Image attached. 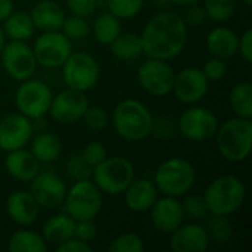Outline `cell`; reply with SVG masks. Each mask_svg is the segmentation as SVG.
Returning <instances> with one entry per match:
<instances>
[{"instance_id": "cell-35", "label": "cell", "mask_w": 252, "mask_h": 252, "mask_svg": "<svg viewBox=\"0 0 252 252\" xmlns=\"http://www.w3.org/2000/svg\"><path fill=\"white\" fill-rule=\"evenodd\" d=\"M183 196L185 198L180 202H182V208H183L186 220H190V221H195V223H199V221L205 220L210 213H208V208L205 205L204 196L193 195V193H190V195L186 193Z\"/></svg>"}, {"instance_id": "cell-44", "label": "cell", "mask_w": 252, "mask_h": 252, "mask_svg": "<svg viewBox=\"0 0 252 252\" xmlns=\"http://www.w3.org/2000/svg\"><path fill=\"white\" fill-rule=\"evenodd\" d=\"M182 18L188 27H199L205 22L207 13H205V9L202 4L193 3V4L186 6V10Z\"/></svg>"}, {"instance_id": "cell-8", "label": "cell", "mask_w": 252, "mask_h": 252, "mask_svg": "<svg viewBox=\"0 0 252 252\" xmlns=\"http://www.w3.org/2000/svg\"><path fill=\"white\" fill-rule=\"evenodd\" d=\"M61 68L65 86L72 90L87 93L100 80V65L97 59L87 52L72 50Z\"/></svg>"}, {"instance_id": "cell-39", "label": "cell", "mask_w": 252, "mask_h": 252, "mask_svg": "<svg viewBox=\"0 0 252 252\" xmlns=\"http://www.w3.org/2000/svg\"><path fill=\"white\" fill-rule=\"evenodd\" d=\"M92 171L93 167L83 158L81 154H74L66 161V173L74 182L92 179Z\"/></svg>"}, {"instance_id": "cell-45", "label": "cell", "mask_w": 252, "mask_h": 252, "mask_svg": "<svg viewBox=\"0 0 252 252\" xmlns=\"http://www.w3.org/2000/svg\"><path fill=\"white\" fill-rule=\"evenodd\" d=\"M74 236L84 241V242H92L97 236V226L94 220H78L75 221V232Z\"/></svg>"}, {"instance_id": "cell-23", "label": "cell", "mask_w": 252, "mask_h": 252, "mask_svg": "<svg viewBox=\"0 0 252 252\" xmlns=\"http://www.w3.org/2000/svg\"><path fill=\"white\" fill-rule=\"evenodd\" d=\"M34 28L40 32L59 31L62 28L65 12L62 6L53 0H40L35 3L30 12Z\"/></svg>"}, {"instance_id": "cell-42", "label": "cell", "mask_w": 252, "mask_h": 252, "mask_svg": "<svg viewBox=\"0 0 252 252\" xmlns=\"http://www.w3.org/2000/svg\"><path fill=\"white\" fill-rule=\"evenodd\" d=\"M176 128H177V126H174L173 120H170V118H165V117H161L158 120L154 118L151 136H155L157 139H161V140H167V139L173 137Z\"/></svg>"}, {"instance_id": "cell-47", "label": "cell", "mask_w": 252, "mask_h": 252, "mask_svg": "<svg viewBox=\"0 0 252 252\" xmlns=\"http://www.w3.org/2000/svg\"><path fill=\"white\" fill-rule=\"evenodd\" d=\"M238 53H241L242 59L247 63L252 62V28H247L239 37Z\"/></svg>"}, {"instance_id": "cell-29", "label": "cell", "mask_w": 252, "mask_h": 252, "mask_svg": "<svg viewBox=\"0 0 252 252\" xmlns=\"http://www.w3.org/2000/svg\"><path fill=\"white\" fill-rule=\"evenodd\" d=\"M7 250L10 252H46L49 245L40 233L28 229H19L10 235Z\"/></svg>"}, {"instance_id": "cell-5", "label": "cell", "mask_w": 252, "mask_h": 252, "mask_svg": "<svg viewBox=\"0 0 252 252\" xmlns=\"http://www.w3.org/2000/svg\"><path fill=\"white\" fill-rule=\"evenodd\" d=\"M196 182L195 165L179 157L162 161L154 174V183L158 192L164 196L182 198L189 193Z\"/></svg>"}, {"instance_id": "cell-33", "label": "cell", "mask_w": 252, "mask_h": 252, "mask_svg": "<svg viewBox=\"0 0 252 252\" xmlns=\"http://www.w3.org/2000/svg\"><path fill=\"white\" fill-rule=\"evenodd\" d=\"M207 18L214 22H226L229 21L238 6V0H202Z\"/></svg>"}, {"instance_id": "cell-2", "label": "cell", "mask_w": 252, "mask_h": 252, "mask_svg": "<svg viewBox=\"0 0 252 252\" xmlns=\"http://www.w3.org/2000/svg\"><path fill=\"white\" fill-rule=\"evenodd\" d=\"M154 115L137 99H123L112 112L115 133L126 142H142L151 136Z\"/></svg>"}, {"instance_id": "cell-24", "label": "cell", "mask_w": 252, "mask_h": 252, "mask_svg": "<svg viewBox=\"0 0 252 252\" xmlns=\"http://www.w3.org/2000/svg\"><path fill=\"white\" fill-rule=\"evenodd\" d=\"M205 43L211 56L229 61L238 55L239 35L227 27H216L208 32Z\"/></svg>"}, {"instance_id": "cell-14", "label": "cell", "mask_w": 252, "mask_h": 252, "mask_svg": "<svg viewBox=\"0 0 252 252\" xmlns=\"http://www.w3.org/2000/svg\"><path fill=\"white\" fill-rule=\"evenodd\" d=\"M89 105L90 103L86 93L66 87L58 94H53L47 114L55 123L69 126L83 118V114Z\"/></svg>"}, {"instance_id": "cell-4", "label": "cell", "mask_w": 252, "mask_h": 252, "mask_svg": "<svg viewBox=\"0 0 252 252\" xmlns=\"http://www.w3.org/2000/svg\"><path fill=\"white\" fill-rule=\"evenodd\" d=\"M214 137L217 151L226 161L242 162L251 154L252 121L235 115L219 124Z\"/></svg>"}, {"instance_id": "cell-34", "label": "cell", "mask_w": 252, "mask_h": 252, "mask_svg": "<svg viewBox=\"0 0 252 252\" xmlns=\"http://www.w3.org/2000/svg\"><path fill=\"white\" fill-rule=\"evenodd\" d=\"M61 31L71 41H78V40H84L90 34L92 27H90L87 18L71 15V16H65Z\"/></svg>"}, {"instance_id": "cell-32", "label": "cell", "mask_w": 252, "mask_h": 252, "mask_svg": "<svg viewBox=\"0 0 252 252\" xmlns=\"http://www.w3.org/2000/svg\"><path fill=\"white\" fill-rule=\"evenodd\" d=\"M207 233L211 242L219 245L229 244L233 239V226L227 217L223 216H213L207 221Z\"/></svg>"}, {"instance_id": "cell-36", "label": "cell", "mask_w": 252, "mask_h": 252, "mask_svg": "<svg viewBox=\"0 0 252 252\" xmlns=\"http://www.w3.org/2000/svg\"><path fill=\"white\" fill-rule=\"evenodd\" d=\"M145 0H106V7L120 19H131L143 9Z\"/></svg>"}, {"instance_id": "cell-49", "label": "cell", "mask_w": 252, "mask_h": 252, "mask_svg": "<svg viewBox=\"0 0 252 252\" xmlns=\"http://www.w3.org/2000/svg\"><path fill=\"white\" fill-rule=\"evenodd\" d=\"M168 1L173 4H177V6H189L193 3H199L201 0H168Z\"/></svg>"}, {"instance_id": "cell-30", "label": "cell", "mask_w": 252, "mask_h": 252, "mask_svg": "<svg viewBox=\"0 0 252 252\" xmlns=\"http://www.w3.org/2000/svg\"><path fill=\"white\" fill-rule=\"evenodd\" d=\"M111 52L117 59L121 61H133L143 55L142 38L140 34L136 32H120V35L109 44Z\"/></svg>"}, {"instance_id": "cell-16", "label": "cell", "mask_w": 252, "mask_h": 252, "mask_svg": "<svg viewBox=\"0 0 252 252\" xmlns=\"http://www.w3.org/2000/svg\"><path fill=\"white\" fill-rule=\"evenodd\" d=\"M210 81L204 75L201 68L188 66L176 72L173 92L174 96L186 105H195L201 102L208 93Z\"/></svg>"}, {"instance_id": "cell-27", "label": "cell", "mask_w": 252, "mask_h": 252, "mask_svg": "<svg viewBox=\"0 0 252 252\" xmlns=\"http://www.w3.org/2000/svg\"><path fill=\"white\" fill-rule=\"evenodd\" d=\"M1 28L4 31L6 38L18 41H27L28 38L32 37L35 31L31 15L24 10H13L1 22Z\"/></svg>"}, {"instance_id": "cell-28", "label": "cell", "mask_w": 252, "mask_h": 252, "mask_svg": "<svg viewBox=\"0 0 252 252\" xmlns=\"http://www.w3.org/2000/svg\"><path fill=\"white\" fill-rule=\"evenodd\" d=\"M121 31H123V28H121V19L117 18L109 10L99 13L94 18V21H93L92 32L94 35V40L99 44L109 46L120 35Z\"/></svg>"}, {"instance_id": "cell-40", "label": "cell", "mask_w": 252, "mask_h": 252, "mask_svg": "<svg viewBox=\"0 0 252 252\" xmlns=\"http://www.w3.org/2000/svg\"><path fill=\"white\" fill-rule=\"evenodd\" d=\"M201 69L208 81H221L227 74V63L224 59L211 56L208 61H205Z\"/></svg>"}, {"instance_id": "cell-52", "label": "cell", "mask_w": 252, "mask_h": 252, "mask_svg": "<svg viewBox=\"0 0 252 252\" xmlns=\"http://www.w3.org/2000/svg\"><path fill=\"white\" fill-rule=\"evenodd\" d=\"M16 1H21V0H16Z\"/></svg>"}, {"instance_id": "cell-9", "label": "cell", "mask_w": 252, "mask_h": 252, "mask_svg": "<svg viewBox=\"0 0 252 252\" xmlns=\"http://www.w3.org/2000/svg\"><path fill=\"white\" fill-rule=\"evenodd\" d=\"M52 89L40 80L28 78L21 81L15 92V106L16 111L30 120L44 117L49 112L52 103Z\"/></svg>"}, {"instance_id": "cell-6", "label": "cell", "mask_w": 252, "mask_h": 252, "mask_svg": "<svg viewBox=\"0 0 252 252\" xmlns=\"http://www.w3.org/2000/svg\"><path fill=\"white\" fill-rule=\"evenodd\" d=\"M136 170L130 159L124 157H106L93 167L92 180L105 195L118 196L134 180Z\"/></svg>"}, {"instance_id": "cell-7", "label": "cell", "mask_w": 252, "mask_h": 252, "mask_svg": "<svg viewBox=\"0 0 252 252\" xmlns=\"http://www.w3.org/2000/svg\"><path fill=\"white\" fill-rule=\"evenodd\" d=\"M62 205L65 213L75 221L94 220L102 211L103 193L93 183V180H77L66 190Z\"/></svg>"}, {"instance_id": "cell-1", "label": "cell", "mask_w": 252, "mask_h": 252, "mask_svg": "<svg viewBox=\"0 0 252 252\" xmlns=\"http://www.w3.org/2000/svg\"><path fill=\"white\" fill-rule=\"evenodd\" d=\"M140 38L143 55L171 61L185 50L189 38V27L177 12L162 10L145 24Z\"/></svg>"}, {"instance_id": "cell-18", "label": "cell", "mask_w": 252, "mask_h": 252, "mask_svg": "<svg viewBox=\"0 0 252 252\" xmlns=\"http://www.w3.org/2000/svg\"><path fill=\"white\" fill-rule=\"evenodd\" d=\"M151 221L154 227L164 233L171 235L176 229H179L185 221V213L182 208V202L179 198L173 196H158L155 204L151 207Z\"/></svg>"}, {"instance_id": "cell-20", "label": "cell", "mask_w": 252, "mask_h": 252, "mask_svg": "<svg viewBox=\"0 0 252 252\" xmlns=\"http://www.w3.org/2000/svg\"><path fill=\"white\" fill-rule=\"evenodd\" d=\"M6 213L15 224L28 227L37 221L40 205L30 190H15L6 199Z\"/></svg>"}, {"instance_id": "cell-50", "label": "cell", "mask_w": 252, "mask_h": 252, "mask_svg": "<svg viewBox=\"0 0 252 252\" xmlns=\"http://www.w3.org/2000/svg\"><path fill=\"white\" fill-rule=\"evenodd\" d=\"M6 44V35H4V31L1 28V24H0V55H1V50Z\"/></svg>"}, {"instance_id": "cell-19", "label": "cell", "mask_w": 252, "mask_h": 252, "mask_svg": "<svg viewBox=\"0 0 252 252\" xmlns=\"http://www.w3.org/2000/svg\"><path fill=\"white\" fill-rule=\"evenodd\" d=\"M170 236V247L174 252L207 251L211 244L207 229L195 221L183 223Z\"/></svg>"}, {"instance_id": "cell-13", "label": "cell", "mask_w": 252, "mask_h": 252, "mask_svg": "<svg viewBox=\"0 0 252 252\" xmlns=\"http://www.w3.org/2000/svg\"><path fill=\"white\" fill-rule=\"evenodd\" d=\"M0 61L4 72L12 80L19 83L31 78L37 69V61L32 47L28 46L25 41H6L0 55Z\"/></svg>"}, {"instance_id": "cell-37", "label": "cell", "mask_w": 252, "mask_h": 252, "mask_svg": "<svg viewBox=\"0 0 252 252\" xmlns=\"http://www.w3.org/2000/svg\"><path fill=\"white\" fill-rule=\"evenodd\" d=\"M143 250V239L137 233H123L117 236L106 248L108 252H142Z\"/></svg>"}, {"instance_id": "cell-21", "label": "cell", "mask_w": 252, "mask_h": 252, "mask_svg": "<svg viewBox=\"0 0 252 252\" xmlns=\"http://www.w3.org/2000/svg\"><path fill=\"white\" fill-rule=\"evenodd\" d=\"M3 164L7 174L22 183H30L41 170L40 161L25 148L6 152Z\"/></svg>"}, {"instance_id": "cell-15", "label": "cell", "mask_w": 252, "mask_h": 252, "mask_svg": "<svg viewBox=\"0 0 252 252\" xmlns=\"http://www.w3.org/2000/svg\"><path fill=\"white\" fill-rule=\"evenodd\" d=\"M65 182L53 171L40 170V173L30 182V193L34 196L40 208L52 210L63 204L66 196Z\"/></svg>"}, {"instance_id": "cell-12", "label": "cell", "mask_w": 252, "mask_h": 252, "mask_svg": "<svg viewBox=\"0 0 252 252\" xmlns=\"http://www.w3.org/2000/svg\"><path fill=\"white\" fill-rule=\"evenodd\" d=\"M174 68L168 61L148 58L137 69V81L140 87L151 96L164 97L173 92Z\"/></svg>"}, {"instance_id": "cell-41", "label": "cell", "mask_w": 252, "mask_h": 252, "mask_svg": "<svg viewBox=\"0 0 252 252\" xmlns=\"http://www.w3.org/2000/svg\"><path fill=\"white\" fill-rule=\"evenodd\" d=\"M83 155V158L92 165H97L99 162H102L106 157H108V152H106V148L102 142H97V140H92L89 143L84 145L83 151L80 152Z\"/></svg>"}, {"instance_id": "cell-22", "label": "cell", "mask_w": 252, "mask_h": 252, "mask_svg": "<svg viewBox=\"0 0 252 252\" xmlns=\"http://www.w3.org/2000/svg\"><path fill=\"white\" fill-rule=\"evenodd\" d=\"M123 195H124V202L130 211L146 213L151 210V207L158 199L159 192H158L154 180L134 177V180L127 186V189L123 192Z\"/></svg>"}, {"instance_id": "cell-38", "label": "cell", "mask_w": 252, "mask_h": 252, "mask_svg": "<svg viewBox=\"0 0 252 252\" xmlns=\"http://www.w3.org/2000/svg\"><path fill=\"white\" fill-rule=\"evenodd\" d=\"M81 120L93 131H102L109 124V115H108V112L102 106H96V105H89L87 109L84 111Z\"/></svg>"}, {"instance_id": "cell-17", "label": "cell", "mask_w": 252, "mask_h": 252, "mask_svg": "<svg viewBox=\"0 0 252 252\" xmlns=\"http://www.w3.org/2000/svg\"><path fill=\"white\" fill-rule=\"evenodd\" d=\"M32 136V123L25 115L12 112L0 120V151L10 152L25 148Z\"/></svg>"}, {"instance_id": "cell-10", "label": "cell", "mask_w": 252, "mask_h": 252, "mask_svg": "<svg viewBox=\"0 0 252 252\" xmlns=\"http://www.w3.org/2000/svg\"><path fill=\"white\" fill-rule=\"evenodd\" d=\"M31 47L37 65L47 69L61 68L72 53V41L61 30L41 32Z\"/></svg>"}, {"instance_id": "cell-11", "label": "cell", "mask_w": 252, "mask_h": 252, "mask_svg": "<svg viewBox=\"0 0 252 252\" xmlns=\"http://www.w3.org/2000/svg\"><path fill=\"white\" fill-rule=\"evenodd\" d=\"M217 115L204 106H192L182 112L177 121L179 133L190 142H205L214 137L219 128Z\"/></svg>"}, {"instance_id": "cell-25", "label": "cell", "mask_w": 252, "mask_h": 252, "mask_svg": "<svg viewBox=\"0 0 252 252\" xmlns=\"http://www.w3.org/2000/svg\"><path fill=\"white\" fill-rule=\"evenodd\" d=\"M74 232H75V220L69 217L66 213L55 214L49 217L41 227V236L46 241V244L55 247L74 238Z\"/></svg>"}, {"instance_id": "cell-46", "label": "cell", "mask_w": 252, "mask_h": 252, "mask_svg": "<svg viewBox=\"0 0 252 252\" xmlns=\"http://www.w3.org/2000/svg\"><path fill=\"white\" fill-rule=\"evenodd\" d=\"M58 252H93V247L89 242H84L78 238H71L63 244L56 247Z\"/></svg>"}, {"instance_id": "cell-26", "label": "cell", "mask_w": 252, "mask_h": 252, "mask_svg": "<svg viewBox=\"0 0 252 252\" xmlns=\"http://www.w3.org/2000/svg\"><path fill=\"white\" fill-rule=\"evenodd\" d=\"M31 137L30 151L40 161V164H52L58 161L62 155V142L61 139L50 131H38Z\"/></svg>"}, {"instance_id": "cell-3", "label": "cell", "mask_w": 252, "mask_h": 252, "mask_svg": "<svg viewBox=\"0 0 252 252\" xmlns=\"http://www.w3.org/2000/svg\"><path fill=\"white\" fill-rule=\"evenodd\" d=\"M208 213L229 217L239 211L247 199V188L235 174H224L214 179L204 192Z\"/></svg>"}, {"instance_id": "cell-51", "label": "cell", "mask_w": 252, "mask_h": 252, "mask_svg": "<svg viewBox=\"0 0 252 252\" xmlns=\"http://www.w3.org/2000/svg\"><path fill=\"white\" fill-rule=\"evenodd\" d=\"M245 6H248V7H251L252 6V0H241Z\"/></svg>"}, {"instance_id": "cell-43", "label": "cell", "mask_w": 252, "mask_h": 252, "mask_svg": "<svg viewBox=\"0 0 252 252\" xmlns=\"http://www.w3.org/2000/svg\"><path fill=\"white\" fill-rule=\"evenodd\" d=\"M66 7L71 15L89 18L97 9V0H66Z\"/></svg>"}, {"instance_id": "cell-48", "label": "cell", "mask_w": 252, "mask_h": 252, "mask_svg": "<svg viewBox=\"0 0 252 252\" xmlns=\"http://www.w3.org/2000/svg\"><path fill=\"white\" fill-rule=\"evenodd\" d=\"M15 10V0H0V24Z\"/></svg>"}, {"instance_id": "cell-31", "label": "cell", "mask_w": 252, "mask_h": 252, "mask_svg": "<svg viewBox=\"0 0 252 252\" xmlns=\"http://www.w3.org/2000/svg\"><path fill=\"white\" fill-rule=\"evenodd\" d=\"M229 103L236 117L252 120V84L241 81L235 84L229 94Z\"/></svg>"}]
</instances>
